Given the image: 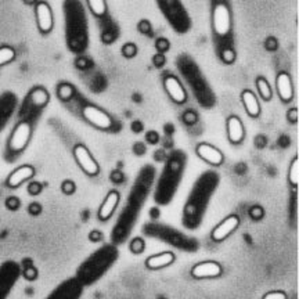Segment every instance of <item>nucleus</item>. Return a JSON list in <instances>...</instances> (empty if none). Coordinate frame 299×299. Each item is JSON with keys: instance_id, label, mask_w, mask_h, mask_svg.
<instances>
[{"instance_id": "1", "label": "nucleus", "mask_w": 299, "mask_h": 299, "mask_svg": "<svg viewBox=\"0 0 299 299\" xmlns=\"http://www.w3.org/2000/svg\"><path fill=\"white\" fill-rule=\"evenodd\" d=\"M82 115L90 125H93L97 129H101V130H108L109 127L113 126V118L105 113L104 109L99 108L96 105H85L82 109Z\"/></svg>"}, {"instance_id": "2", "label": "nucleus", "mask_w": 299, "mask_h": 299, "mask_svg": "<svg viewBox=\"0 0 299 299\" xmlns=\"http://www.w3.org/2000/svg\"><path fill=\"white\" fill-rule=\"evenodd\" d=\"M213 31L218 36H226L230 32L231 28V17L229 7L225 3H218L213 7L212 13Z\"/></svg>"}, {"instance_id": "3", "label": "nucleus", "mask_w": 299, "mask_h": 299, "mask_svg": "<svg viewBox=\"0 0 299 299\" xmlns=\"http://www.w3.org/2000/svg\"><path fill=\"white\" fill-rule=\"evenodd\" d=\"M31 123L27 122V121H23L20 122L17 126L14 127L13 133L10 136L9 140V148L13 151V153H20L23 151L25 147H27L28 141L31 139Z\"/></svg>"}, {"instance_id": "4", "label": "nucleus", "mask_w": 299, "mask_h": 299, "mask_svg": "<svg viewBox=\"0 0 299 299\" xmlns=\"http://www.w3.org/2000/svg\"><path fill=\"white\" fill-rule=\"evenodd\" d=\"M73 157L77 159L78 165L81 166L82 171L89 176H96L100 172L99 163L96 162L90 151L83 144H77L73 147Z\"/></svg>"}, {"instance_id": "5", "label": "nucleus", "mask_w": 299, "mask_h": 299, "mask_svg": "<svg viewBox=\"0 0 299 299\" xmlns=\"http://www.w3.org/2000/svg\"><path fill=\"white\" fill-rule=\"evenodd\" d=\"M238 226H240V218L237 215H230L226 219H223L222 222L213 229L211 233V238L215 242H222L226 238H229L238 229Z\"/></svg>"}, {"instance_id": "6", "label": "nucleus", "mask_w": 299, "mask_h": 299, "mask_svg": "<svg viewBox=\"0 0 299 299\" xmlns=\"http://www.w3.org/2000/svg\"><path fill=\"white\" fill-rule=\"evenodd\" d=\"M223 273L222 265L215 260L199 262L191 269V276L194 278H216Z\"/></svg>"}, {"instance_id": "7", "label": "nucleus", "mask_w": 299, "mask_h": 299, "mask_svg": "<svg viewBox=\"0 0 299 299\" xmlns=\"http://www.w3.org/2000/svg\"><path fill=\"white\" fill-rule=\"evenodd\" d=\"M195 153H197L199 158L204 159L205 162L211 163L213 166H219L225 161L222 151L216 148V147H213V145L208 144V143H201V144L197 145Z\"/></svg>"}, {"instance_id": "8", "label": "nucleus", "mask_w": 299, "mask_h": 299, "mask_svg": "<svg viewBox=\"0 0 299 299\" xmlns=\"http://www.w3.org/2000/svg\"><path fill=\"white\" fill-rule=\"evenodd\" d=\"M163 87L168 93V96L171 99L176 103V104H183L186 103L187 100V93L184 90V87L181 86L180 81L177 78L169 75L163 79Z\"/></svg>"}, {"instance_id": "9", "label": "nucleus", "mask_w": 299, "mask_h": 299, "mask_svg": "<svg viewBox=\"0 0 299 299\" xmlns=\"http://www.w3.org/2000/svg\"><path fill=\"white\" fill-rule=\"evenodd\" d=\"M35 13H36L38 27H39L41 32L49 33L53 29V24H54V21H53V13H51L50 6L47 3H45V2H42V3H39L36 6Z\"/></svg>"}, {"instance_id": "10", "label": "nucleus", "mask_w": 299, "mask_h": 299, "mask_svg": "<svg viewBox=\"0 0 299 299\" xmlns=\"http://www.w3.org/2000/svg\"><path fill=\"white\" fill-rule=\"evenodd\" d=\"M227 136L229 140L233 144H240L245 137L244 125L241 122V119L236 115H231L227 119Z\"/></svg>"}, {"instance_id": "11", "label": "nucleus", "mask_w": 299, "mask_h": 299, "mask_svg": "<svg viewBox=\"0 0 299 299\" xmlns=\"http://www.w3.org/2000/svg\"><path fill=\"white\" fill-rule=\"evenodd\" d=\"M119 198H121V197H119L118 191L115 190L109 191L99 209L100 220H108V219L113 216V213L115 212V209H117V207H118L119 204Z\"/></svg>"}, {"instance_id": "12", "label": "nucleus", "mask_w": 299, "mask_h": 299, "mask_svg": "<svg viewBox=\"0 0 299 299\" xmlns=\"http://www.w3.org/2000/svg\"><path fill=\"white\" fill-rule=\"evenodd\" d=\"M276 86L278 96H280V99L284 103H288V101L292 100V97H294V86H292V81H291V77L288 73L280 72L277 75Z\"/></svg>"}, {"instance_id": "13", "label": "nucleus", "mask_w": 299, "mask_h": 299, "mask_svg": "<svg viewBox=\"0 0 299 299\" xmlns=\"http://www.w3.org/2000/svg\"><path fill=\"white\" fill-rule=\"evenodd\" d=\"M35 175V169L31 165H23L14 171L9 177H7V186L11 189H15L23 184L24 181H27L28 179H31Z\"/></svg>"}, {"instance_id": "14", "label": "nucleus", "mask_w": 299, "mask_h": 299, "mask_svg": "<svg viewBox=\"0 0 299 299\" xmlns=\"http://www.w3.org/2000/svg\"><path fill=\"white\" fill-rule=\"evenodd\" d=\"M175 254L171 252V251H165V252H161V254L151 255L150 258H147L145 260V266L150 269V270H159V269H163L172 265L175 262Z\"/></svg>"}, {"instance_id": "15", "label": "nucleus", "mask_w": 299, "mask_h": 299, "mask_svg": "<svg viewBox=\"0 0 299 299\" xmlns=\"http://www.w3.org/2000/svg\"><path fill=\"white\" fill-rule=\"evenodd\" d=\"M241 100H242L245 111L248 113L249 117H252V118L259 117V114H260V105H259V101L256 99V96L254 95V91L244 90L241 93Z\"/></svg>"}, {"instance_id": "16", "label": "nucleus", "mask_w": 299, "mask_h": 299, "mask_svg": "<svg viewBox=\"0 0 299 299\" xmlns=\"http://www.w3.org/2000/svg\"><path fill=\"white\" fill-rule=\"evenodd\" d=\"M29 100H31L32 105L41 108V107H45L49 103V93L43 87H36L29 93Z\"/></svg>"}, {"instance_id": "17", "label": "nucleus", "mask_w": 299, "mask_h": 299, "mask_svg": "<svg viewBox=\"0 0 299 299\" xmlns=\"http://www.w3.org/2000/svg\"><path fill=\"white\" fill-rule=\"evenodd\" d=\"M256 87H258L259 90V95H260V97H262L265 101H269V100L272 99V87H270V85H269V82L265 79V78H258L256 79Z\"/></svg>"}, {"instance_id": "18", "label": "nucleus", "mask_w": 299, "mask_h": 299, "mask_svg": "<svg viewBox=\"0 0 299 299\" xmlns=\"http://www.w3.org/2000/svg\"><path fill=\"white\" fill-rule=\"evenodd\" d=\"M288 181L291 183V186L296 187L299 183V159L298 157H295L292 159V162L288 169Z\"/></svg>"}, {"instance_id": "19", "label": "nucleus", "mask_w": 299, "mask_h": 299, "mask_svg": "<svg viewBox=\"0 0 299 299\" xmlns=\"http://www.w3.org/2000/svg\"><path fill=\"white\" fill-rule=\"evenodd\" d=\"M89 7H90L91 13L97 15V17H103L107 11V5L105 0H87Z\"/></svg>"}, {"instance_id": "20", "label": "nucleus", "mask_w": 299, "mask_h": 299, "mask_svg": "<svg viewBox=\"0 0 299 299\" xmlns=\"http://www.w3.org/2000/svg\"><path fill=\"white\" fill-rule=\"evenodd\" d=\"M14 59H15V50L13 47H10V46L0 47V67L13 61Z\"/></svg>"}, {"instance_id": "21", "label": "nucleus", "mask_w": 299, "mask_h": 299, "mask_svg": "<svg viewBox=\"0 0 299 299\" xmlns=\"http://www.w3.org/2000/svg\"><path fill=\"white\" fill-rule=\"evenodd\" d=\"M73 93H75V90L69 83H61L59 89H57V95L63 101H68V100L72 99Z\"/></svg>"}, {"instance_id": "22", "label": "nucleus", "mask_w": 299, "mask_h": 299, "mask_svg": "<svg viewBox=\"0 0 299 299\" xmlns=\"http://www.w3.org/2000/svg\"><path fill=\"white\" fill-rule=\"evenodd\" d=\"M145 249V242L143 238H140V237H137V238H133V240L130 241V251L133 252V254H141L143 251Z\"/></svg>"}, {"instance_id": "23", "label": "nucleus", "mask_w": 299, "mask_h": 299, "mask_svg": "<svg viewBox=\"0 0 299 299\" xmlns=\"http://www.w3.org/2000/svg\"><path fill=\"white\" fill-rule=\"evenodd\" d=\"M263 215H265V211L259 205H255V207L249 209V216H251L252 220H260L263 218Z\"/></svg>"}, {"instance_id": "24", "label": "nucleus", "mask_w": 299, "mask_h": 299, "mask_svg": "<svg viewBox=\"0 0 299 299\" xmlns=\"http://www.w3.org/2000/svg\"><path fill=\"white\" fill-rule=\"evenodd\" d=\"M137 53L136 46L133 45V43H126V45L122 47V54L126 57V59H132V57H135Z\"/></svg>"}, {"instance_id": "25", "label": "nucleus", "mask_w": 299, "mask_h": 299, "mask_svg": "<svg viewBox=\"0 0 299 299\" xmlns=\"http://www.w3.org/2000/svg\"><path fill=\"white\" fill-rule=\"evenodd\" d=\"M61 190H63L64 194L71 195L75 193L77 186H75V183H73L72 180H65V181H63V184H61Z\"/></svg>"}, {"instance_id": "26", "label": "nucleus", "mask_w": 299, "mask_h": 299, "mask_svg": "<svg viewBox=\"0 0 299 299\" xmlns=\"http://www.w3.org/2000/svg\"><path fill=\"white\" fill-rule=\"evenodd\" d=\"M222 60L226 64L233 63L234 60H236V53H234V50L233 49H225L222 51Z\"/></svg>"}, {"instance_id": "27", "label": "nucleus", "mask_w": 299, "mask_h": 299, "mask_svg": "<svg viewBox=\"0 0 299 299\" xmlns=\"http://www.w3.org/2000/svg\"><path fill=\"white\" fill-rule=\"evenodd\" d=\"M197 119H198V117H197V114L194 111H186L184 115H183V121L187 125H194L197 122Z\"/></svg>"}, {"instance_id": "28", "label": "nucleus", "mask_w": 299, "mask_h": 299, "mask_svg": "<svg viewBox=\"0 0 299 299\" xmlns=\"http://www.w3.org/2000/svg\"><path fill=\"white\" fill-rule=\"evenodd\" d=\"M262 299H287V294L283 291H270L266 295H263Z\"/></svg>"}, {"instance_id": "29", "label": "nucleus", "mask_w": 299, "mask_h": 299, "mask_svg": "<svg viewBox=\"0 0 299 299\" xmlns=\"http://www.w3.org/2000/svg\"><path fill=\"white\" fill-rule=\"evenodd\" d=\"M42 191V184L41 183H38V181H32L29 183V186H28V193L31 195H38L41 194Z\"/></svg>"}, {"instance_id": "30", "label": "nucleus", "mask_w": 299, "mask_h": 299, "mask_svg": "<svg viewBox=\"0 0 299 299\" xmlns=\"http://www.w3.org/2000/svg\"><path fill=\"white\" fill-rule=\"evenodd\" d=\"M23 274L27 280H35L38 277V270L33 266H29V268L24 269Z\"/></svg>"}, {"instance_id": "31", "label": "nucleus", "mask_w": 299, "mask_h": 299, "mask_svg": "<svg viewBox=\"0 0 299 299\" xmlns=\"http://www.w3.org/2000/svg\"><path fill=\"white\" fill-rule=\"evenodd\" d=\"M6 207L11 211H15V209H18L20 207V201L18 198H15V197H9V198L6 199Z\"/></svg>"}, {"instance_id": "32", "label": "nucleus", "mask_w": 299, "mask_h": 299, "mask_svg": "<svg viewBox=\"0 0 299 299\" xmlns=\"http://www.w3.org/2000/svg\"><path fill=\"white\" fill-rule=\"evenodd\" d=\"M155 46H157V50L159 53H163V51H166L169 49V42L166 39H158Z\"/></svg>"}, {"instance_id": "33", "label": "nucleus", "mask_w": 299, "mask_h": 299, "mask_svg": "<svg viewBox=\"0 0 299 299\" xmlns=\"http://www.w3.org/2000/svg\"><path fill=\"white\" fill-rule=\"evenodd\" d=\"M287 118H288V121L292 123H296V121H298V109L296 108H292L288 111V114H287Z\"/></svg>"}, {"instance_id": "34", "label": "nucleus", "mask_w": 299, "mask_h": 299, "mask_svg": "<svg viewBox=\"0 0 299 299\" xmlns=\"http://www.w3.org/2000/svg\"><path fill=\"white\" fill-rule=\"evenodd\" d=\"M101 238H103V236H101V231L93 230L89 233V240L93 241V242H97V241H100Z\"/></svg>"}, {"instance_id": "35", "label": "nucleus", "mask_w": 299, "mask_h": 299, "mask_svg": "<svg viewBox=\"0 0 299 299\" xmlns=\"http://www.w3.org/2000/svg\"><path fill=\"white\" fill-rule=\"evenodd\" d=\"M28 211H29V213H31V215H39V213L42 212V207L39 204H36V202H33V204L29 205Z\"/></svg>"}, {"instance_id": "36", "label": "nucleus", "mask_w": 299, "mask_h": 299, "mask_svg": "<svg viewBox=\"0 0 299 299\" xmlns=\"http://www.w3.org/2000/svg\"><path fill=\"white\" fill-rule=\"evenodd\" d=\"M139 31L143 32V33L150 32V24L147 23V21H141V23L139 24Z\"/></svg>"}, {"instance_id": "37", "label": "nucleus", "mask_w": 299, "mask_h": 299, "mask_svg": "<svg viewBox=\"0 0 299 299\" xmlns=\"http://www.w3.org/2000/svg\"><path fill=\"white\" fill-rule=\"evenodd\" d=\"M163 63H165V59H163L162 53H159L158 55H155V57H154V64H155V65H158V67H161V65H162Z\"/></svg>"}, {"instance_id": "38", "label": "nucleus", "mask_w": 299, "mask_h": 299, "mask_svg": "<svg viewBox=\"0 0 299 299\" xmlns=\"http://www.w3.org/2000/svg\"><path fill=\"white\" fill-rule=\"evenodd\" d=\"M147 140H148L150 143H155V141L158 140V136H157V133H154V132H150L148 135H147Z\"/></svg>"}, {"instance_id": "39", "label": "nucleus", "mask_w": 299, "mask_h": 299, "mask_svg": "<svg viewBox=\"0 0 299 299\" xmlns=\"http://www.w3.org/2000/svg\"><path fill=\"white\" fill-rule=\"evenodd\" d=\"M111 177H113L114 181H121L122 180V175L119 172H114L113 175H111Z\"/></svg>"}, {"instance_id": "40", "label": "nucleus", "mask_w": 299, "mask_h": 299, "mask_svg": "<svg viewBox=\"0 0 299 299\" xmlns=\"http://www.w3.org/2000/svg\"><path fill=\"white\" fill-rule=\"evenodd\" d=\"M103 41H104V43H111V41H113V36H111V35H108V33H104Z\"/></svg>"}, {"instance_id": "41", "label": "nucleus", "mask_w": 299, "mask_h": 299, "mask_svg": "<svg viewBox=\"0 0 299 299\" xmlns=\"http://www.w3.org/2000/svg\"><path fill=\"white\" fill-rule=\"evenodd\" d=\"M273 39H269L268 42H266V46H268L269 49H274V47H276V45H274V43H273Z\"/></svg>"}, {"instance_id": "42", "label": "nucleus", "mask_w": 299, "mask_h": 299, "mask_svg": "<svg viewBox=\"0 0 299 299\" xmlns=\"http://www.w3.org/2000/svg\"><path fill=\"white\" fill-rule=\"evenodd\" d=\"M79 67H82V68L85 67V60H79Z\"/></svg>"}, {"instance_id": "43", "label": "nucleus", "mask_w": 299, "mask_h": 299, "mask_svg": "<svg viewBox=\"0 0 299 299\" xmlns=\"http://www.w3.org/2000/svg\"><path fill=\"white\" fill-rule=\"evenodd\" d=\"M27 3H32V2H35V0H25Z\"/></svg>"}]
</instances>
